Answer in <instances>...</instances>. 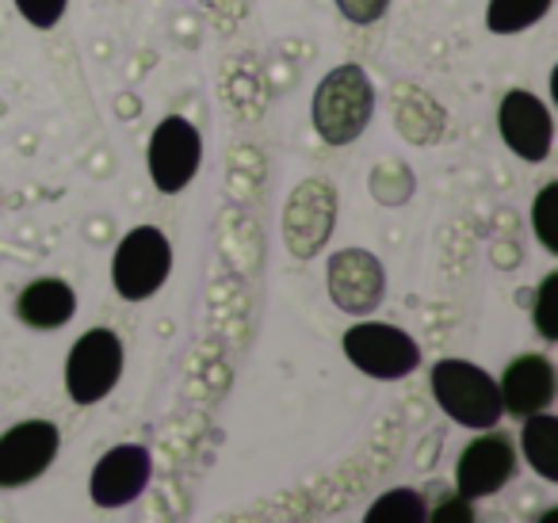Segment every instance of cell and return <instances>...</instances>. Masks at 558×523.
<instances>
[{
  "mask_svg": "<svg viewBox=\"0 0 558 523\" xmlns=\"http://www.w3.org/2000/svg\"><path fill=\"white\" fill-rule=\"evenodd\" d=\"M425 523H478L474 520V504L459 492H448V497L436 500V508L425 515Z\"/></svg>",
  "mask_w": 558,
  "mask_h": 523,
  "instance_id": "obj_21",
  "label": "cell"
},
{
  "mask_svg": "<svg viewBox=\"0 0 558 523\" xmlns=\"http://www.w3.org/2000/svg\"><path fill=\"white\" fill-rule=\"evenodd\" d=\"M333 4H337V12L356 27L375 24V20H383L390 9V0H333Z\"/></svg>",
  "mask_w": 558,
  "mask_h": 523,
  "instance_id": "obj_22",
  "label": "cell"
},
{
  "mask_svg": "<svg viewBox=\"0 0 558 523\" xmlns=\"http://www.w3.org/2000/svg\"><path fill=\"white\" fill-rule=\"evenodd\" d=\"M555 0H489L486 4V27L494 35H520L535 27L550 12Z\"/></svg>",
  "mask_w": 558,
  "mask_h": 523,
  "instance_id": "obj_16",
  "label": "cell"
},
{
  "mask_svg": "<svg viewBox=\"0 0 558 523\" xmlns=\"http://www.w3.org/2000/svg\"><path fill=\"white\" fill-rule=\"evenodd\" d=\"M149 180L161 195H180L203 165V138L187 119L169 115L154 126L146 149Z\"/></svg>",
  "mask_w": 558,
  "mask_h": 523,
  "instance_id": "obj_6",
  "label": "cell"
},
{
  "mask_svg": "<svg viewBox=\"0 0 558 523\" xmlns=\"http://www.w3.org/2000/svg\"><path fill=\"white\" fill-rule=\"evenodd\" d=\"M520 451H524L527 466H532L543 482H558V416H550L547 409L535 416H524Z\"/></svg>",
  "mask_w": 558,
  "mask_h": 523,
  "instance_id": "obj_15",
  "label": "cell"
},
{
  "mask_svg": "<svg viewBox=\"0 0 558 523\" xmlns=\"http://www.w3.org/2000/svg\"><path fill=\"white\" fill-rule=\"evenodd\" d=\"M154 477V454L142 443H119L93 466L88 492L100 508H126Z\"/></svg>",
  "mask_w": 558,
  "mask_h": 523,
  "instance_id": "obj_11",
  "label": "cell"
},
{
  "mask_svg": "<svg viewBox=\"0 0 558 523\" xmlns=\"http://www.w3.org/2000/svg\"><path fill=\"white\" fill-rule=\"evenodd\" d=\"M16 9H20V16L35 27V32H50V27L62 24L70 0H16Z\"/></svg>",
  "mask_w": 558,
  "mask_h": 523,
  "instance_id": "obj_20",
  "label": "cell"
},
{
  "mask_svg": "<svg viewBox=\"0 0 558 523\" xmlns=\"http://www.w3.org/2000/svg\"><path fill=\"white\" fill-rule=\"evenodd\" d=\"M555 363L539 352H524L505 367L497 393H501V409L509 416H535L543 409H550L555 401Z\"/></svg>",
  "mask_w": 558,
  "mask_h": 523,
  "instance_id": "obj_13",
  "label": "cell"
},
{
  "mask_svg": "<svg viewBox=\"0 0 558 523\" xmlns=\"http://www.w3.org/2000/svg\"><path fill=\"white\" fill-rule=\"evenodd\" d=\"M341 348L352 367L379 382H395L421 367V344L405 329L387 321H356L341 337Z\"/></svg>",
  "mask_w": 558,
  "mask_h": 523,
  "instance_id": "obj_4",
  "label": "cell"
},
{
  "mask_svg": "<svg viewBox=\"0 0 558 523\" xmlns=\"http://www.w3.org/2000/svg\"><path fill=\"white\" fill-rule=\"evenodd\" d=\"M333 187L311 180V184L295 187L288 203V215H283V241L295 256H314L326 245L329 230H333Z\"/></svg>",
  "mask_w": 558,
  "mask_h": 523,
  "instance_id": "obj_12",
  "label": "cell"
},
{
  "mask_svg": "<svg viewBox=\"0 0 558 523\" xmlns=\"http://www.w3.org/2000/svg\"><path fill=\"white\" fill-rule=\"evenodd\" d=\"M497 131L501 142L527 165H543L555 146V119L547 104L527 88H512L497 104Z\"/></svg>",
  "mask_w": 558,
  "mask_h": 523,
  "instance_id": "obj_7",
  "label": "cell"
},
{
  "mask_svg": "<svg viewBox=\"0 0 558 523\" xmlns=\"http://www.w3.org/2000/svg\"><path fill=\"white\" fill-rule=\"evenodd\" d=\"M73 314H77V291L65 279L54 276L32 279L16 299V317L27 329H43V332L62 329Z\"/></svg>",
  "mask_w": 558,
  "mask_h": 523,
  "instance_id": "obj_14",
  "label": "cell"
},
{
  "mask_svg": "<svg viewBox=\"0 0 558 523\" xmlns=\"http://www.w3.org/2000/svg\"><path fill=\"white\" fill-rule=\"evenodd\" d=\"M535 523H558V508H547V512H543Z\"/></svg>",
  "mask_w": 558,
  "mask_h": 523,
  "instance_id": "obj_23",
  "label": "cell"
},
{
  "mask_svg": "<svg viewBox=\"0 0 558 523\" xmlns=\"http://www.w3.org/2000/svg\"><path fill=\"white\" fill-rule=\"evenodd\" d=\"M433 398L444 413L456 424L474 431L497 428V421L505 416L501 393H497V378L489 370H482L478 363L466 360H440L428 375Z\"/></svg>",
  "mask_w": 558,
  "mask_h": 523,
  "instance_id": "obj_2",
  "label": "cell"
},
{
  "mask_svg": "<svg viewBox=\"0 0 558 523\" xmlns=\"http://www.w3.org/2000/svg\"><path fill=\"white\" fill-rule=\"evenodd\" d=\"M172 271V245L157 226H134L111 256V283L119 299L146 302L169 283Z\"/></svg>",
  "mask_w": 558,
  "mask_h": 523,
  "instance_id": "obj_3",
  "label": "cell"
},
{
  "mask_svg": "<svg viewBox=\"0 0 558 523\" xmlns=\"http://www.w3.org/2000/svg\"><path fill=\"white\" fill-rule=\"evenodd\" d=\"M428 504L417 489H387L383 497H375V504L367 508L364 523H425Z\"/></svg>",
  "mask_w": 558,
  "mask_h": 523,
  "instance_id": "obj_17",
  "label": "cell"
},
{
  "mask_svg": "<svg viewBox=\"0 0 558 523\" xmlns=\"http://www.w3.org/2000/svg\"><path fill=\"white\" fill-rule=\"evenodd\" d=\"M123 340L111 329H88L77 337L65 360V393L77 405H96L104 401L123 378Z\"/></svg>",
  "mask_w": 558,
  "mask_h": 523,
  "instance_id": "obj_5",
  "label": "cell"
},
{
  "mask_svg": "<svg viewBox=\"0 0 558 523\" xmlns=\"http://www.w3.org/2000/svg\"><path fill=\"white\" fill-rule=\"evenodd\" d=\"M329 299H333L337 309L352 317H367L375 314V306L387 294V271H383V260L367 248H341V253L329 256Z\"/></svg>",
  "mask_w": 558,
  "mask_h": 523,
  "instance_id": "obj_8",
  "label": "cell"
},
{
  "mask_svg": "<svg viewBox=\"0 0 558 523\" xmlns=\"http://www.w3.org/2000/svg\"><path fill=\"white\" fill-rule=\"evenodd\" d=\"M517 474V447L505 431L486 428L474 443L463 447L456 462V492L466 500L494 497L497 489L512 482Z\"/></svg>",
  "mask_w": 558,
  "mask_h": 523,
  "instance_id": "obj_10",
  "label": "cell"
},
{
  "mask_svg": "<svg viewBox=\"0 0 558 523\" xmlns=\"http://www.w3.org/2000/svg\"><path fill=\"white\" fill-rule=\"evenodd\" d=\"M62 431L50 421H20L0 436V489H20L50 470Z\"/></svg>",
  "mask_w": 558,
  "mask_h": 523,
  "instance_id": "obj_9",
  "label": "cell"
},
{
  "mask_svg": "<svg viewBox=\"0 0 558 523\" xmlns=\"http://www.w3.org/2000/svg\"><path fill=\"white\" fill-rule=\"evenodd\" d=\"M375 115V85L364 65H337L322 77L311 100V123L326 146H352Z\"/></svg>",
  "mask_w": 558,
  "mask_h": 523,
  "instance_id": "obj_1",
  "label": "cell"
},
{
  "mask_svg": "<svg viewBox=\"0 0 558 523\" xmlns=\"http://www.w3.org/2000/svg\"><path fill=\"white\" fill-rule=\"evenodd\" d=\"M535 329L547 344L558 340V271H550L535 291Z\"/></svg>",
  "mask_w": 558,
  "mask_h": 523,
  "instance_id": "obj_19",
  "label": "cell"
},
{
  "mask_svg": "<svg viewBox=\"0 0 558 523\" xmlns=\"http://www.w3.org/2000/svg\"><path fill=\"white\" fill-rule=\"evenodd\" d=\"M532 226L539 245L547 248L550 256L558 253V184H547L532 203Z\"/></svg>",
  "mask_w": 558,
  "mask_h": 523,
  "instance_id": "obj_18",
  "label": "cell"
}]
</instances>
